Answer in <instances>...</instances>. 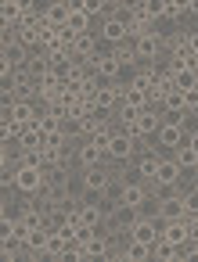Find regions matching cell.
Wrapping results in <instances>:
<instances>
[{
	"mask_svg": "<svg viewBox=\"0 0 198 262\" xmlns=\"http://www.w3.org/2000/svg\"><path fill=\"white\" fill-rule=\"evenodd\" d=\"M11 183H15V190L33 194V190H40V187L47 183V176H44V169H36V165H18L15 176H11Z\"/></svg>",
	"mask_w": 198,
	"mask_h": 262,
	"instance_id": "6da1fadb",
	"label": "cell"
},
{
	"mask_svg": "<svg viewBox=\"0 0 198 262\" xmlns=\"http://www.w3.org/2000/svg\"><path fill=\"white\" fill-rule=\"evenodd\" d=\"M159 219H162V223H169V219H187V208H184V194H180V187H176L173 194L159 198Z\"/></svg>",
	"mask_w": 198,
	"mask_h": 262,
	"instance_id": "7a4b0ae2",
	"label": "cell"
},
{
	"mask_svg": "<svg viewBox=\"0 0 198 262\" xmlns=\"http://www.w3.org/2000/svg\"><path fill=\"white\" fill-rule=\"evenodd\" d=\"M159 230H162V219H137L130 226V241L137 244H155L159 241Z\"/></svg>",
	"mask_w": 198,
	"mask_h": 262,
	"instance_id": "3957f363",
	"label": "cell"
},
{
	"mask_svg": "<svg viewBox=\"0 0 198 262\" xmlns=\"http://www.w3.org/2000/svg\"><path fill=\"white\" fill-rule=\"evenodd\" d=\"M97 40H105V43H112V47L126 43V40H130L126 22H123V18H115V15H112V18H105V22H101V36H97Z\"/></svg>",
	"mask_w": 198,
	"mask_h": 262,
	"instance_id": "277c9868",
	"label": "cell"
},
{
	"mask_svg": "<svg viewBox=\"0 0 198 262\" xmlns=\"http://www.w3.org/2000/svg\"><path fill=\"white\" fill-rule=\"evenodd\" d=\"M155 140H159V147H162L166 155H173L176 147H184V144H187V133H184L180 126H159Z\"/></svg>",
	"mask_w": 198,
	"mask_h": 262,
	"instance_id": "5b68a950",
	"label": "cell"
},
{
	"mask_svg": "<svg viewBox=\"0 0 198 262\" xmlns=\"http://www.w3.org/2000/svg\"><path fill=\"white\" fill-rule=\"evenodd\" d=\"M159 237H166L169 244H184V241H191V226H187V219H169V223H162V230H159Z\"/></svg>",
	"mask_w": 198,
	"mask_h": 262,
	"instance_id": "8992f818",
	"label": "cell"
},
{
	"mask_svg": "<svg viewBox=\"0 0 198 262\" xmlns=\"http://www.w3.org/2000/svg\"><path fill=\"white\" fill-rule=\"evenodd\" d=\"M151 183H155V187H176V183H180V165H176L173 158H162Z\"/></svg>",
	"mask_w": 198,
	"mask_h": 262,
	"instance_id": "52a82bcc",
	"label": "cell"
},
{
	"mask_svg": "<svg viewBox=\"0 0 198 262\" xmlns=\"http://www.w3.org/2000/svg\"><path fill=\"white\" fill-rule=\"evenodd\" d=\"M76 158H80V172H83V169H90V165H101L105 151L94 147L90 140H80V144H76Z\"/></svg>",
	"mask_w": 198,
	"mask_h": 262,
	"instance_id": "ba28073f",
	"label": "cell"
},
{
	"mask_svg": "<svg viewBox=\"0 0 198 262\" xmlns=\"http://www.w3.org/2000/svg\"><path fill=\"white\" fill-rule=\"evenodd\" d=\"M108 219H112V230H126V233H130V226H133L141 215H137V208H133V205H115Z\"/></svg>",
	"mask_w": 198,
	"mask_h": 262,
	"instance_id": "9c48e42d",
	"label": "cell"
},
{
	"mask_svg": "<svg viewBox=\"0 0 198 262\" xmlns=\"http://www.w3.org/2000/svg\"><path fill=\"white\" fill-rule=\"evenodd\" d=\"M159 126H162V119H159L155 112H141V119H137V126L130 129V137H133V140L151 137V133H159Z\"/></svg>",
	"mask_w": 198,
	"mask_h": 262,
	"instance_id": "30bf717a",
	"label": "cell"
},
{
	"mask_svg": "<svg viewBox=\"0 0 198 262\" xmlns=\"http://www.w3.org/2000/svg\"><path fill=\"white\" fill-rule=\"evenodd\" d=\"M22 72H26L33 83H40V79H47V76H51V58H44V54H40V58H33V54H29V61H26V69H22Z\"/></svg>",
	"mask_w": 198,
	"mask_h": 262,
	"instance_id": "8fae6325",
	"label": "cell"
},
{
	"mask_svg": "<svg viewBox=\"0 0 198 262\" xmlns=\"http://www.w3.org/2000/svg\"><path fill=\"white\" fill-rule=\"evenodd\" d=\"M115 180H119L123 187H148V180H144V172H141V165H137V162L123 165V169L115 172Z\"/></svg>",
	"mask_w": 198,
	"mask_h": 262,
	"instance_id": "7c38bea8",
	"label": "cell"
},
{
	"mask_svg": "<svg viewBox=\"0 0 198 262\" xmlns=\"http://www.w3.org/2000/svg\"><path fill=\"white\" fill-rule=\"evenodd\" d=\"M4 36H11V40H15V43H22L26 51H33V47L40 43V29H36V26H18L15 33H4Z\"/></svg>",
	"mask_w": 198,
	"mask_h": 262,
	"instance_id": "4fadbf2b",
	"label": "cell"
},
{
	"mask_svg": "<svg viewBox=\"0 0 198 262\" xmlns=\"http://www.w3.org/2000/svg\"><path fill=\"white\" fill-rule=\"evenodd\" d=\"M47 241H51V230H47V226H40V230H33V233L26 237V248L33 251V258H44V251H47Z\"/></svg>",
	"mask_w": 198,
	"mask_h": 262,
	"instance_id": "5bb4252c",
	"label": "cell"
},
{
	"mask_svg": "<svg viewBox=\"0 0 198 262\" xmlns=\"http://www.w3.org/2000/svg\"><path fill=\"white\" fill-rule=\"evenodd\" d=\"M176 165H180V172H198V155L191 151V144H184V147H176L173 155H169Z\"/></svg>",
	"mask_w": 198,
	"mask_h": 262,
	"instance_id": "9a60e30c",
	"label": "cell"
},
{
	"mask_svg": "<svg viewBox=\"0 0 198 262\" xmlns=\"http://www.w3.org/2000/svg\"><path fill=\"white\" fill-rule=\"evenodd\" d=\"M69 29H72V33H90V29H94V18L80 8V0H72V18H69Z\"/></svg>",
	"mask_w": 198,
	"mask_h": 262,
	"instance_id": "2e32d148",
	"label": "cell"
},
{
	"mask_svg": "<svg viewBox=\"0 0 198 262\" xmlns=\"http://www.w3.org/2000/svg\"><path fill=\"white\" fill-rule=\"evenodd\" d=\"M119 258H126V262H144V258H151V244H137V241H130V244L119 251Z\"/></svg>",
	"mask_w": 198,
	"mask_h": 262,
	"instance_id": "e0dca14e",
	"label": "cell"
},
{
	"mask_svg": "<svg viewBox=\"0 0 198 262\" xmlns=\"http://www.w3.org/2000/svg\"><path fill=\"white\" fill-rule=\"evenodd\" d=\"M90 65H94V72L105 76V79H119V69H123V65L115 61V54H112V58H97V61H90Z\"/></svg>",
	"mask_w": 198,
	"mask_h": 262,
	"instance_id": "ac0fdd59",
	"label": "cell"
},
{
	"mask_svg": "<svg viewBox=\"0 0 198 262\" xmlns=\"http://www.w3.org/2000/svg\"><path fill=\"white\" fill-rule=\"evenodd\" d=\"M151 258H162V262H169V258H180V248H176V244H169L166 237H159V241L151 244Z\"/></svg>",
	"mask_w": 198,
	"mask_h": 262,
	"instance_id": "d6986e66",
	"label": "cell"
},
{
	"mask_svg": "<svg viewBox=\"0 0 198 262\" xmlns=\"http://www.w3.org/2000/svg\"><path fill=\"white\" fill-rule=\"evenodd\" d=\"M144 198H148V187H123V198H119V205H133V208H137Z\"/></svg>",
	"mask_w": 198,
	"mask_h": 262,
	"instance_id": "ffe728a7",
	"label": "cell"
},
{
	"mask_svg": "<svg viewBox=\"0 0 198 262\" xmlns=\"http://www.w3.org/2000/svg\"><path fill=\"white\" fill-rule=\"evenodd\" d=\"M65 237L62 233H51V241H47V251H44V258H65Z\"/></svg>",
	"mask_w": 198,
	"mask_h": 262,
	"instance_id": "44dd1931",
	"label": "cell"
},
{
	"mask_svg": "<svg viewBox=\"0 0 198 262\" xmlns=\"http://www.w3.org/2000/svg\"><path fill=\"white\" fill-rule=\"evenodd\" d=\"M173 86H176V90H184V94H187V90H194V86H198V72H191V69L176 72V76H173Z\"/></svg>",
	"mask_w": 198,
	"mask_h": 262,
	"instance_id": "7402d4cb",
	"label": "cell"
},
{
	"mask_svg": "<svg viewBox=\"0 0 198 262\" xmlns=\"http://www.w3.org/2000/svg\"><path fill=\"white\" fill-rule=\"evenodd\" d=\"M137 215H141V219H159V198L148 194V198L137 205Z\"/></svg>",
	"mask_w": 198,
	"mask_h": 262,
	"instance_id": "603a6c76",
	"label": "cell"
},
{
	"mask_svg": "<svg viewBox=\"0 0 198 262\" xmlns=\"http://www.w3.org/2000/svg\"><path fill=\"white\" fill-rule=\"evenodd\" d=\"M184 122H187V112H180V108H166L162 112V126H180L184 129Z\"/></svg>",
	"mask_w": 198,
	"mask_h": 262,
	"instance_id": "cb8c5ba5",
	"label": "cell"
},
{
	"mask_svg": "<svg viewBox=\"0 0 198 262\" xmlns=\"http://www.w3.org/2000/svg\"><path fill=\"white\" fill-rule=\"evenodd\" d=\"M87 251H90V258H105V255H108V237L94 233V241L87 244Z\"/></svg>",
	"mask_w": 198,
	"mask_h": 262,
	"instance_id": "d4e9b609",
	"label": "cell"
},
{
	"mask_svg": "<svg viewBox=\"0 0 198 262\" xmlns=\"http://www.w3.org/2000/svg\"><path fill=\"white\" fill-rule=\"evenodd\" d=\"M94 233H97L94 226H80V230H76V241H80V244H90V241H94Z\"/></svg>",
	"mask_w": 198,
	"mask_h": 262,
	"instance_id": "484cf974",
	"label": "cell"
},
{
	"mask_svg": "<svg viewBox=\"0 0 198 262\" xmlns=\"http://www.w3.org/2000/svg\"><path fill=\"white\" fill-rule=\"evenodd\" d=\"M187 47H191V54H198V29L187 33Z\"/></svg>",
	"mask_w": 198,
	"mask_h": 262,
	"instance_id": "4316f807",
	"label": "cell"
},
{
	"mask_svg": "<svg viewBox=\"0 0 198 262\" xmlns=\"http://www.w3.org/2000/svg\"><path fill=\"white\" fill-rule=\"evenodd\" d=\"M187 144H191V151L198 155V133H191V137H187Z\"/></svg>",
	"mask_w": 198,
	"mask_h": 262,
	"instance_id": "83f0119b",
	"label": "cell"
},
{
	"mask_svg": "<svg viewBox=\"0 0 198 262\" xmlns=\"http://www.w3.org/2000/svg\"><path fill=\"white\" fill-rule=\"evenodd\" d=\"M191 187H194V190H198V180H194V183H191Z\"/></svg>",
	"mask_w": 198,
	"mask_h": 262,
	"instance_id": "f1b7e54d",
	"label": "cell"
}]
</instances>
